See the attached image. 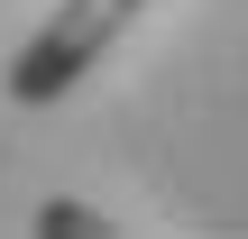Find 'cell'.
Here are the masks:
<instances>
[{"label": "cell", "instance_id": "cell-1", "mask_svg": "<svg viewBox=\"0 0 248 239\" xmlns=\"http://www.w3.org/2000/svg\"><path fill=\"white\" fill-rule=\"evenodd\" d=\"M138 9H147V0H55L46 28L9 55V101H28V111H37V101H64V92L120 46V28H129Z\"/></svg>", "mask_w": 248, "mask_h": 239}, {"label": "cell", "instance_id": "cell-2", "mask_svg": "<svg viewBox=\"0 0 248 239\" xmlns=\"http://www.w3.org/2000/svg\"><path fill=\"white\" fill-rule=\"evenodd\" d=\"M37 230H46V239H83V230H101V221H92L83 203H46V212H37Z\"/></svg>", "mask_w": 248, "mask_h": 239}]
</instances>
